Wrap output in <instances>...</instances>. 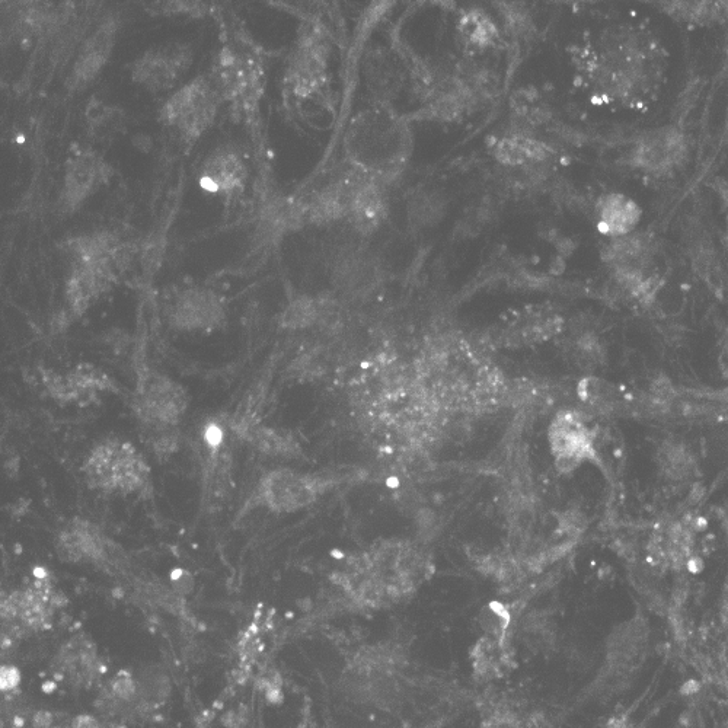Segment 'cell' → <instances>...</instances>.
Listing matches in <instances>:
<instances>
[{
	"label": "cell",
	"mask_w": 728,
	"mask_h": 728,
	"mask_svg": "<svg viewBox=\"0 0 728 728\" xmlns=\"http://www.w3.org/2000/svg\"><path fill=\"white\" fill-rule=\"evenodd\" d=\"M86 481L107 494L145 493L150 487V468L142 453L120 439H108L94 447L86 458Z\"/></svg>",
	"instance_id": "1"
},
{
	"label": "cell",
	"mask_w": 728,
	"mask_h": 728,
	"mask_svg": "<svg viewBox=\"0 0 728 728\" xmlns=\"http://www.w3.org/2000/svg\"><path fill=\"white\" fill-rule=\"evenodd\" d=\"M222 100L215 79L200 76L172 95L162 110V117L169 126L196 139L212 126Z\"/></svg>",
	"instance_id": "2"
},
{
	"label": "cell",
	"mask_w": 728,
	"mask_h": 728,
	"mask_svg": "<svg viewBox=\"0 0 728 728\" xmlns=\"http://www.w3.org/2000/svg\"><path fill=\"white\" fill-rule=\"evenodd\" d=\"M330 482L318 475L279 468L264 475L258 497L274 513H296L312 506Z\"/></svg>",
	"instance_id": "3"
},
{
	"label": "cell",
	"mask_w": 728,
	"mask_h": 728,
	"mask_svg": "<svg viewBox=\"0 0 728 728\" xmlns=\"http://www.w3.org/2000/svg\"><path fill=\"white\" fill-rule=\"evenodd\" d=\"M549 443L561 472L574 471L584 462L599 459L596 431L590 429L586 417L577 410L555 414L549 426Z\"/></svg>",
	"instance_id": "4"
},
{
	"label": "cell",
	"mask_w": 728,
	"mask_h": 728,
	"mask_svg": "<svg viewBox=\"0 0 728 728\" xmlns=\"http://www.w3.org/2000/svg\"><path fill=\"white\" fill-rule=\"evenodd\" d=\"M187 407L188 395L180 383L159 375L146 379L136 401L143 423L161 433L177 427Z\"/></svg>",
	"instance_id": "5"
},
{
	"label": "cell",
	"mask_w": 728,
	"mask_h": 728,
	"mask_svg": "<svg viewBox=\"0 0 728 728\" xmlns=\"http://www.w3.org/2000/svg\"><path fill=\"white\" fill-rule=\"evenodd\" d=\"M341 688L356 704L389 712L401 707L404 694L398 675L364 670L351 664L341 679Z\"/></svg>",
	"instance_id": "6"
},
{
	"label": "cell",
	"mask_w": 728,
	"mask_h": 728,
	"mask_svg": "<svg viewBox=\"0 0 728 728\" xmlns=\"http://www.w3.org/2000/svg\"><path fill=\"white\" fill-rule=\"evenodd\" d=\"M193 54L182 44L159 47L143 54L133 67V79L150 91L171 89L190 67Z\"/></svg>",
	"instance_id": "7"
},
{
	"label": "cell",
	"mask_w": 728,
	"mask_h": 728,
	"mask_svg": "<svg viewBox=\"0 0 728 728\" xmlns=\"http://www.w3.org/2000/svg\"><path fill=\"white\" fill-rule=\"evenodd\" d=\"M225 309L215 293L206 289L184 290L171 311V322L182 331H207L219 327Z\"/></svg>",
	"instance_id": "8"
},
{
	"label": "cell",
	"mask_w": 728,
	"mask_h": 728,
	"mask_svg": "<svg viewBox=\"0 0 728 728\" xmlns=\"http://www.w3.org/2000/svg\"><path fill=\"white\" fill-rule=\"evenodd\" d=\"M247 175V166L238 153L219 149L201 166L200 184L209 193L231 197L242 191Z\"/></svg>",
	"instance_id": "9"
},
{
	"label": "cell",
	"mask_w": 728,
	"mask_h": 728,
	"mask_svg": "<svg viewBox=\"0 0 728 728\" xmlns=\"http://www.w3.org/2000/svg\"><path fill=\"white\" fill-rule=\"evenodd\" d=\"M107 166L100 156L92 152L81 153L76 156L66 169L65 187H63V200L65 206L75 209L88 199L105 180Z\"/></svg>",
	"instance_id": "10"
},
{
	"label": "cell",
	"mask_w": 728,
	"mask_h": 728,
	"mask_svg": "<svg viewBox=\"0 0 728 728\" xmlns=\"http://www.w3.org/2000/svg\"><path fill=\"white\" fill-rule=\"evenodd\" d=\"M111 274L105 268L76 264L66 289L70 309L75 314L85 312L111 282Z\"/></svg>",
	"instance_id": "11"
},
{
	"label": "cell",
	"mask_w": 728,
	"mask_h": 728,
	"mask_svg": "<svg viewBox=\"0 0 728 728\" xmlns=\"http://www.w3.org/2000/svg\"><path fill=\"white\" fill-rule=\"evenodd\" d=\"M682 136L675 130H660L647 134L635 150V164L650 171H659L675 164L682 156Z\"/></svg>",
	"instance_id": "12"
},
{
	"label": "cell",
	"mask_w": 728,
	"mask_h": 728,
	"mask_svg": "<svg viewBox=\"0 0 728 728\" xmlns=\"http://www.w3.org/2000/svg\"><path fill=\"white\" fill-rule=\"evenodd\" d=\"M60 552L70 560H100L105 554V541L100 530L83 520H75L59 538Z\"/></svg>",
	"instance_id": "13"
},
{
	"label": "cell",
	"mask_w": 728,
	"mask_h": 728,
	"mask_svg": "<svg viewBox=\"0 0 728 728\" xmlns=\"http://www.w3.org/2000/svg\"><path fill=\"white\" fill-rule=\"evenodd\" d=\"M114 37H116V28L113 24H107L102 25L100 30L86 41L85 47L79 54L75 70H73V78L76 79V83H86L97 76L110 57Z\"/></svg>",
	"instance_id": "14"
},
{
	"label": "cell",
	"mask_w": 728,
	"mask_h": 728,
	"mask_svg": "<svg viewBox=\"0 0 728 728\" xmlns=\"http://www.w3.org/2000/svg\"><path fill=\"white\" fill-rule=\"evenodd\" d=\"M236 434L242 439L248 440L255 449L270 456H298L300 447L293 437L284 431L271 429L267 426H257V424H247V426L235 427Z\"/></svg>",
	"instance_id": "15"
},
{
	"label": "cell",
	"mask_w": 728,
	"mask_h": 728,
	"mask_svg": "<svg viewBox=\"0 0 728 728\" xmlns=\"http://www.w3.org/2000/svg\"><path fill=\"white\" fill-rule=\"evenodd\" d=\"M350 215L353 217L354 226L363 233L375 231L381 225L383 216H385V203H383L381 190L375 182H366L357 191Z\"/></svg>",
	"instance_id": "16"
},
{
	"label": "cell",
	"mask_w": 728,
	"mask_h": 728,
	"mask_svg": "<svg viewBox=\"0 0 728 728\" xmlns=\"http://www.w3.org/2000/svg\"><path fill=\"white\" fill-rule=\"evenodd\" d=\"M640 210L621 194H612L600 204V229L609 235H625L637 225Z\"/></svg>",
	"instance_id": "17"
},
{
	"label": "cell",
	"mask_w": 728,
	"mask_h": 728,
	"mask_svg": "<svg viewBox=\"0 0 728 728\" xmlns=\"http://www.w3.org/2000/svg\"><path fill=\"white\" fill-rule=\"evenodd\" d=\"M659 468L670 481L689 480L696 472L694 453L682 442L669 440L660 446Z\"/></svg>",
	"instance_id": "18"
},
{
	"label": "cell",
	"mask_w": 728,
	"mask_h": 728,
	"mask_svg": "<svg viewBox=\"0 0 728 728\" xmlns=\"http://www.w3.org/2000/svg\"><path fill=\"white\" fill-rule=\"evenodd\" d=\"M471 657L477 678L496 679L503 673L506 664V644L498 643L490 637L481 638L472 648Z\"/></svg>",
	"instance_id": "19"
},
{
	"label": "cell",
	"mask_w": 728,
	"mask_h": 728,
	"mask_svg": "<svg viewBox=\"0 0 728 728\" xmlns=\"http://www.w3.org/2000/svg\"><path fill=\"white\" fill-rule=\"evenodd\" d=\"M321 318V305L316 300L302 296L293 300L283 314V327L289 330H302L311 327Z\"/></svg>",
	"instance_id": "20"
},
{
	"label": "cell",
	"mask_w": 728,
	"mask_h": 728,
	"mask_svg": "<svg viewBox=\"0 0 728 728\" xmlns=\"http://www.w3.org/2000/svg\"><path fill=\"white\" fill-rule=\"evenodd\" d=\"M510 622H512V616H510L509 609L500 603H491L487 608L482 609L480 625L485 637L493 638L501 644H507Z\"/></svg>",
	"instance_id": "21"
},
{
	"label": "cell",
	"mask_w": 728,
	"mask_h": 728,
	"mask_svg": "<svg viewBox=\"0 0 728 728\" xmlns=\"http://www.w3.org/2000/svg\"><path fill=\"white\" fill-rule=\"evenodd\" d=\"M482 728H535L528 715L510 705H494L482 721Z\"/></svg>",
	"instance_id": "22"
},
{
	"label": "cell",
	"mask_w": 728,
	"mask_h": 728,
	"mask_svg": "<svg viewBox=\"0 0 728 728\" xmlns=\"http://www.w3.org/2000/svg\"><path fill=\"white\" fill-rule=\"evenodd\" d=\"M554 632L542 615H529L522 622V640L533 650L542 651L552 643Z\"/></svg>",
	"instance_id": "23"
},
{
	"label": "cell",
	"mask_w": 728,
	"mask_h": 728,
	"mask_svg": "<svg viewBox=\"0 0 728 728\" xmlns=\"http://www.w3.org/2000/svg\"><path fill=\"white\" fill-rule=\"evenodd\" d=\"M462 31L469 38V41L472 44H477V46H487L496 37V28H494L493 22L484 15L471 14L466 17L464 25H462Z\"/></svg>",
	"instance_id": "24"
},
{
	"label": "cell",
	"mask_w": 728,
	"mask_h": 728,
	"mask_svg": "<svg viewBox=\"0 0 728 728\" xmlns=\"http://www.w3.org/2000/svg\"><path fill=\"white\" fill-rule=\"evenodd\" d=\"M440 207L442 204L433 197H421V199L415 200L414 217L427 225L440 216Z\"/></svg>",
	"instance_id": "25"
},
{
	"label": "cell",
	"mask_w": 728,
	"mask_h": 728,
	"mask_svg": "<svg viewBox=\"0 0 728 728\" xmlns=\"http://www.w3.org/2000/svg\"><path fill=\"white\" fill-rule=\"evenodd\" d=\"M113 694L121 701H132L137 694L136 682L130 676L118 675L113 683Z\"/></svg>",
	"instance_id": "26"
},
{
	"label": "cell",
	"mask_w": 728,
	"mask_h": 728,
	"mask_svg": "<svg viewBox=\"0 0 728 728\" xmlns=\"http://www.w3.org/2000/svg\"><path fill=\"white\" fill-rule=\"evenodd\" d=\"M21 683V672L14 666H2L0 669V689L2 692L14 691Z\"/></svg>",
	"instance_id": "27"
},
{
	"label": "cell",
	"mask_w": 728,
	"mask_h": 728,
	"mask_svg": "<svg viewBox=\"0 0 728 728\" xmlns=\"http://www.w3.org/2000/svg\"><path fill=\"white\" fill-rule=\"evenodd\" d=\"M72 728H100V721L92 715H78L73 718Z\"/></svg>",
	"instance_id": "28"
},
{
	"label": "cell",
	"mask_w": 728,
	"mask_h": 728,
	"mask_svg": "<svg viewBox=\"0 0 728 728\" xmlns=\"http://www.w3.org/2000/svg\"><path fill=\"white\" fill-rule=\"evenodd\" d=\"M53 726V714L49 711H37L33 717L34 728H51Z\"/></svg>",
	"instance_id": "29"
},
{
	"label": "cell",
	"mask_w": 728,
	"mask_h": 728,
	"mask_svg": "<svg viewBox=\"0 0 728 728\" xmlns=\"http://www.w3.org/2000/svg\"><path fill=\"white\" fill-rule=\"evenodd\" d=\"M265 699H267V702H270L271 705H282L284 701V696L282 694V691H280V688H276V686H273V688L267 689V691H265Z\"/></svg>",
	"instance_id": "30"
},
{
	"label": "cell",
	"mask_w": 728,
	"mask_h": 728,
	"mask_svg": "<svg viewBox=\"0 0 728 728\" xmlns=\"http://www.w3.org/2000/svg\"><path fill=\"white\" fill-rule=\"evenodd\" d=\"M238 723L239 717H236V714L233 711H229L228 714H225L222 717V724L226 728H236L238 727Z\"/></svg>",
	"instance_id": "31"
},
{
	"label": "cell",
	"mask_w": 728,
	"mask_h": 728,
	"mask_svg": "<svg viewBox=\"0 0 728 728\" xmlns=\"http://www.w3.org/2000/svg\"><path fill=\"white\" fill-rule=\"evenodd\" d=\"M721 367L728 376V337L726 343L723 346V353H721Z\"/></svg>",
	"instance_id": "32"
},
{
	"label": "cell",
	"mask_w": 728,
	"mask_h": 728,
	"mask_svg": "<svg viewBox=\"0 0 728 728\" xmlns=\"http://www.w3.org/2000/svg\"><path fill=\"white\" fill-rule=\"evenodd\" d=\"M56 682L54 680H47V682H44L43 685H41V691L44 692L46 695L53 694L54 691H56Z\"/></svg>",
	"instance_id": "33"
},
{
	"label": "cell",
	"mask_w": 728,
	"mask_h": 728,
	"mask_svg": "<svg viewBox=\"0 0 728 728\" xmlns=\"http://www.w3.org/2000/svg\"><path fill=\"white\" fill-rule=\"evenodd\" d=\"M721 525H723L724 533H726L728 539V503L721 510Z\"/></svg>",
	"instance_id": "34"
},
{
	"label": "cell",
	"mask_w": 728,
	"mask_h": 728,
	"mask_svg": "<svg viewBox=\"0 0 728 728\" xmlns=\"http://www.w3.org/2000/svg\"><path fill=\"white\" fill-rule=\"evenodd\" d=\"M24 723H25L24 718L15 717V720H14L15 726H17L18 728H21L22 726H24Z\"/></svg>",
	"instance_id": "35"
},
{
	"label": "cell",
	"mask_w": 728,
	"mask_h": 728,
	"mask_svg": "<svg viewBox=\"0 0 728 728\" xmlns=\"http://www.w3.org/2000/svg\"><path fill=\"white\" fill-rule=\"evenodd\" d=\"M121 728H126V727H121Z\"/></svg>",
	"instance_id": "36"
}]
</instances>
